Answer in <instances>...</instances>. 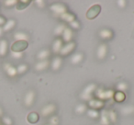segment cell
<instances>
[{
	"instance_id": "31",
	"label": "cell",
	"mask_w": 134,
	"mask_h": 125,
	"mask_svg": "<svg viewBox=\"0 0 134 125\" xmlns=\"http://www.w3.org/2000/svg\"><path fill=\"white\" fill-rule=\"evenodd\" d=\"M86 110V106L85 104H79V105H77L76 108H75V112L78 114L84 113Z\"/></svg>"
},
{
	"instance_id": "25",
	"label": "cell",
	"mask_w": 134,
	"mask_h": 125,
	"mask_svg": "<svg viewBox=\"0 0 134 125\" xmlns=\"http://www.w3.org/2000/svg\"><path fill=\"white\" fill-rule=\"evenodd\" d=\"M100 122L102 125H109L110 121L108 119V112L106 110H103L101 112V119H100Z\"/></svg>"
},
{
	"instance_id": "27",
	"label": "cell",
	"mask_w": 134,
	"mask_h": 125,
	"mask_svg": "<svg viewBox=\"0 0 134 125\" xmlns=\"http://www.w3.org/2000/svg\"><path fill=\"white\" fill-rule=\"evenodd\" d=\"M121 113L123 115H130L134 113V106H125L121 108Z\"/></svg>"
},
{
	"instance_id": "34",
	"label": "cell",
	"mask_w": 134,
	"mask_h": 125,
	"mask_svg": "<svg viewBox=\"0 0 134 125\" xmlns=\"http://www.w3.org/2000/svg\"><path fill=\"white\" fill-rule=\"evenodd\" d=\"M1 121L3 122V125H12L13 124L12 119H10L9 117H8V116H3Z\"/></svg>"
},
{
	"instance_id": "2",
	"label": "cell",
	"mask_w": 134,
	"mask_h": 125,
	"mask_svg": "<svg viewBox=\"0 0 134 125\" xmlns=\"http://www.w3.org/2000/svg\"><path fill=\"white\" fill-rule=\"evenodd\" d=\"M114 93L115 92L113 90H104L103 88H98L97 90V96L100 100H104V99H109L113 97Z\"/></svg>"
},
{
	"instance_id": "29",
	"label": "cell",
	"mask_w": 134,
	"mask_h": 125,
	"mask_svg": "<svg viewBox=\"0 0 134 125\" xmlns=\"http://www.w3.org/2000/svg\"><path fill=\"white\" fill-rule=\"evenodd\" d=\"M108 119H109L110 122L115 123L117 121V114L115 111L113 110H110L109 112H108Z\"/></svg>"
},
{
	"instance_id": "1",
	"label": "cell",
	"mask_w": 134,
	"mask_h": 125,
	"mask_svg": "<svg viewBox=\"0 0 134 125\" xmlns=\"http://www.w3.org/2000/svg\"><path fill=\"white\" fill-rule=\"evenodd\" d=\"M29 46V42L27 41H16L11 45V52H22Z\"/></svg>"
},
{
	"instance_id": "12",
	"label": "cell",
	"mask_w": 134,
	"mask_h": 125,
	"mask_svg": "<svg viewBox=\"0 0 134 125\" xmlns=\"http://www.w3.org/2000/svg\"><path fill=\"white\" fill-rule=\"evenodd\" d=\"M49 64H50V63H49L48 60H44V61H40L39 63H37L35 66V70L36 71H44L45 69H47L49 66Z\"/></svg>"
},
{
	"instance_id": "28",
	"label": "cell",
	"mask_w": 134,
	"mask_h": 125,
	"mask_svg": "<svg viewBox=\"0 0 134 125\" xmlns=\"http://www.w3.org/2000/svg\"><path fill=\"white\" fill-rule=\"evenodd\" d=\"M65 28H66V27H65L63 24L58 25V26L54 29V34H55V35H57V36L62 35V34L63 33V31H64Z\"/></svg>"
},
{
	"instance_id": "11",
	"label": "cell",
	"mask_w": 134,
	"mask_h": 125,
	"mask_svg": "<svg viewBox=\"0 0 134 125\" xmlns=\"http://www.w3.org/2000/svg\"><path fill=\"white\" fill-rule=\"evenodd\" d=\"M89 106L92 108V110H98L104 107V101L100 100V99H91L88 102Z\"/></svg>"
},
{
	"instance_id": "24",
	"label": "cell",
	"mask_w": 134,
	"mask_h": 125,
	"mask_svg": "<svg viewBox=\"0 0 134 125\" xmlns=\"http://www.w3.org/2000/svg\"><path fill=\"white\" fill-rule=\"evenodd\" d=\"M62 47H63V41L61 39H57L55 41L53 42V45H52V50H53L54 52H60Z\"/></svg>"
},
{
	"instance_id": "39",
	"label": "cell",
	"mask_w": 134,
	"mask_h": 125,
	"mask_svg": "<svg viewBox=\"0 0 134 125\" xmlns=\"http://www.w3.org/2000/svg\"><path fill=\"white\" fill-rule=\"evenodd\" d=\"M35 3L37 4V6L39 7V8H44V6H45V2L42 1V0H37Z\"/></svg>"
},
{
	"instance_id": "3",
	"label": "cell",
	"mask_w": 134,
	"mask_h": 125,
	"mask_svg": "<svg viewBox=\"0 0 134 125\" xmlns=\"http://www.w3.org/2000/svg\"><path fill=\"white\" fill-rule=\"evenodd\" d=\"M101 11V7L99 5H94L91 8H89V9L86 12V18L88 19H94L95 18H97L99 15Z\"/></svg>"
},
{
	"instance_id": "18",
	"label": "cell",
	"mask_w": 134,
	"mask_h": 125,
	"mask_svg": "<svg viewBox=\"0 0 134 125\" xmlns=\"http://www.w3.org/2000/svg\"><path fill=\"white\" fill-rule=\"evenodd\" d=\"M99 36H100L102 39L108 40V39L112 38V36H113V32H112L110 30H108V29H104V30H102L100 32H99Z\"/></svg>"
},
{
	"instance_id": "19",
	"label": "cell",
	"mask_w": 134,
	"mask_h": 125,
	"mask_svg": "<svg viewBox=\"0 0 134 125\" xmlns=\"http://www.w3.org/2000/svg\"><path fill=\"white\" fill-rule=\"evenodd\" d=\"M96 85L95 84H90L88 86H86V88H84L82 92V95H86V96H91V94L93 93L96 90Z\"/></svg>"
},
{
	"instance_id": "26",
	"label": "cell",
	"mask_w": 134,
	"mask_h": 125,
	"mask_svg": "<svg viewBox=\"0 0 134 125\" xmlns=\"http://www.w3.org/2000/svg\"><path fill=\"white\" fill-rule=\"evenodd\" d=\"M83 58H84V55H83L82 53H76V54H75V55L72 56L71 63L73 64H77L82 62Z\"/></svg>"
},
{
	"instance_id": "23",
	"label": "cell",
	"mask_w": 134,
	"mask_h": 125,
	"mask_svg": "<svg viewBox=\"0 0 134 125\" xmlns=\"http://www.w3.org/2000/svg\"><path fill=\"white\" fill-rule=\"evenodd\" d=\"M113 97L117 102H122V101H124L125 99H126V95H125L124 92L118 91V92H115V93H114Z\"/></svg>"
},
{
	"instance_id": "32",
	"label": "cell",
	"mask_w": 134,
	"mask_h": 125,
	"mask_svg": "<svg viewBox=\"0 0 134 125\" xmlns=\"http://www.w3.org/2000/svg\"><path fill=\"white\" fill-rule=\"evenodd\" d=\"M87 115L89 116V117L93 118V119H97V118L99 117V112L97 111V110H87Z\"/></svg>"
},
{
	"instance_id": "37",
	"label": "cell",
	"mask_w": 134,
	"mask_h": 125,
	"mask_svg": "<svg viewBox=\"0 0 134 125\" xmlns=\"http://www.w3.org/2000/svg\"><path fill=\"white\" fill-rule=\"evenodd\" d=\"M58 122H59V119H58V118L56 117V116L52 117V119H50V124L51 125H57Z\"/></svg>"
},
{
	"instance_id": "10",
	"label": "cell",
	"mask_w": 134,
	"mask_h": 125,
	"mask_svg": "<svg viewBox=\"0 0 134 125\" xmlns=\"http://www.w3.org/2000/svg\"><path fill=\"white\" fill-rule=\"evenodd\" d=\"M107 52H108V46H107L105 43L101 44L100 46L97 48V56L98 59H104L107 55Z\"/></svg>"
},
{
	"instance_id": "7",
	"label": "cell",
	"mask_w": 134,
	"mask_h": 125,
	"mask_svg": "<svg viewBox=\"0 0 134 125\" xmlns=\"http://www.w3.org/2000/svg\"><path fill=\"white\" fill-rule=\"evenodd\" d=\"M55 110H56L55 105L54 104H49V105H47V106H45L44 108H42L41 113L42 116L46 117V116H49V115H51V114L53 113V112L55 111Z\"/></svg>"
},
{
	"instance_id": "20",
	"label": "cell",
	"mask_w": 134,
	"mask_h": 125,
	"mask_svg": "<svg viewBox=\"0 0 134 125\" xmlns=\"http://www.w3.org/2000/svg\"><path fill=\"white\" fill-rule=\"evenodd\" d=\"M49 56H50V51H49L48 49H43V50H41V52L38 53L37 58L39 60H41V61H44Z\"/></svg>"
},
{
	"instance_id": "9",
	"label": "cell",
	"mask_w": 134,
	"mask_h": 125,
	"mask_svg": "<svg viewBox=\"0 0 134 125\" xmlns=\"http://www.w3.org/2000/svg\"><path fill=\"white\" fill-rule=\"evenodd\" d=\"M8 41L5 39L1 40L0 41V56L1 57H5L8 54Z\"/></svg>"
},
{
	"instance_id": "44",
	"label": "cell",
	"mask_w": 134,
	"mask_h": 125,
	"mask_svg": "<svg viewBox=\"0 0 134 125\" xmlns=\"http://www.w3.org/2000/svg\"><path fill=\"white\" fill-rule=\"evenodd\" d=\"M48 125H51V124H48Z\"/></svg>"
},
{
	"instance_id": "5",
	"label": "cell",
	"mask_w": 134,
	"mask_h": 125,
	"mask_svg": "<svg viewBox=\"0 0 134 125\" xmlns=\"http://www.w3.org/2000/svg\"><path fill=\"white\" fill-rule=\"evenodd\" d=\"M50 8L52 12L56 14H60V15H63V13L67 12V8L63 4H52L50 7Z\"/></svg>"
},
{
	"instance_id": "13",
	"label": "cell",
	"mask_w": 134,
	"mask_h": 125,
	"mask_svg": "<svg viewBox=\"0 0 134 125\" xmlns=\"http://www.w3.org/2000/svg\"><path fill=\"white\" fill-rule=\"evenodd\" d=\"M62 64H63V60H62V58L59 57V56L55 57L52 62V70H53V71H57V70H59L62 66Z\"/></svg>"
},
{
	"instance_id": "36",
	"label": "cell",
	"mask_w": 134,
	"mask_h": 125,
	"mask_svg": "<svg viewBox=\"0 0 134 125\" xmlns=\"http://www.w3.org/2000/svg\"><path fill=\"white\" fill-rule=\"evenodd\" d=\"M11 56L14 58V59H20V58H22L23 53H22V52H11Z\"/></svg>"
},
{
	"instance_id": "43",
	"label": "cell",
	"mask_w": 134,
	"mask_h": 125,
	"mask_svg": "<svg viewBox=\"0 0 134 125\" xmlns=\"http://www.w3.org/2000/svg\"><path fill=\"white\" fill-rule=\"evenodd\" d=\"M3 32H4V30H3V28H2V27H0V37L3 35Z\"/></svg>"
},
{
	"instance_id": "6",
	"label": "cell",
	"mask_w": 134,
	"mask_h": 125,
	"mask_svg": "<svg viewBox=\"0 0 134 125\" xmlns=\"http://www.w3.org/2000/svg\"><path fill=\"white\" fill-rule=\"evenodd\" d=\"M34 99H35V93H34L33 90H30V91L27 92V94L25 95L24 97V103L26 106L30 107L33 104Z\"/></svg>"
},
{
	"instance_id": "42",
	"label": "cell",
	"mask_w": 134,
	"mask_h": 125,
	"mask_svg": "<svg viewBox=\"0 0 134 125\" xmlns=\"http://www.w3.org/2000/svg\"><path fill=\"white\" fill-rule=\"evenodd\" d=\"M3 114H4V111H3L2 107L0 106V117H3Z\"/></svg>"
},
{
	"instance_id": "22",
	"label": "cell",
	"mask_w": 134,
	"mask_h": 125,
	"mask_svg": "<svg viewBox=\"0 0 134 125\" xmlns=\"http://www.w3.org/2000/svg\"><path fill=\"white\" fill-rule=\"evenodd\" d=\"M14 38H15L16 41H28L29 40V36L27 33L25 32H16L14 34Z\"/></svg>"
},
{
	"instance_id": "15",
	"label": "cell",
	"mask_w": 134,
	"mask_h": 125,
	"mask_svg": "<svg viewBox=\"0 0 134 125\" xmlns=\"http://www.w3.org/2000/svg\"><path fill=\"white\" fill-rule=\"evenodd\" d=\"M39 119H40V116L37 112H30V113H29L28 116H27V121L30 123H32V124L37 123Z\"/></svg>"
},
{
	"instance_id": "16",
	"label": "cell",
	"mask_w": 134,
	"mask_h": 125,
	"mask_svg": "<svg viewBox=\"0 0 134 125\" xmlns=\"http://www.w3.org/2000/svg\"><path fill=\"white\" fill-rule=\"evenodd\" d=\"M73 37V32H72L71 29L69 28H65L64 31L63 33V41H65L66 42H70Z\"/></svg>"
},
{
	"instance_id": "21",
	"label": "cell",
	"mask_w": 134,
	"mask_h": 125,
	"mask_svg": "<svg viewBox=\"0 0 134 125\" xmlns=\"http://www.w3.org/2000/svg\"><path fill=\"white\" fill-rule=\"evenodd\" d=\"M30 1H24V0H21V1H18L17 5H16V8L18 10H24L26 8H28L30 4Z\"/></svg>"
},
{
	"instance_id": "45",
	"label": "cell",
	"mask_w": 134,
	"mask_h": 125,
	"mask_svg": "<svg viewBox=\"0 0 134 125\" xmlns=\"http://www.w3.org/2000/svg\"><path fill=\"white\" fill-rule=\"evenodd\" d=\"M0 122H1V121H0Z\"/></svg>"
},
{
	"instance_id": "35",
	"label": "cell",
	"mask_w": 134,
	"mask_h": 125,
	"mask_svg": "<svg viewBox=\"0 0 134 125\" xmlns=\"http://www.w3.org/2000/svg\"><path fill=\"white\" fill-rule=\"evenodd\" d=\"M18 3V1H16V0H7V1H5L4 4L6 7H13V6H16Z\"/></svg>"
},
{
	"instance_id": "8",
	"label": "cell",
	"mask_w": 134,
	"mask_h": 125,
	"mask_svg": "<svg viewBox=\"0 0 134 125\" xmlns=\"http://www.w3.org/2000/svg\"><path fill=\"white\" fill-rule=\"evenodd\" d=\"M4 69H5V71H6L7 75H8V77H15V75H17V74H18L17 68L14 67L13 66H11L9 63H7V64H5Z\"/></svg>"
},
{
	"instance_id": "17",
	"label": "cell",
	"mask_w": 134,
	"mask_h": 125,
	"mask_svg": "<svg viewBox=\"0 0 134 125\" xmlns=\"http://www.w3.org/2000/svg\"><path fill=\"white\" fill-rule=\"evenodd\" d=\"M61 19H63V20L67 21V22L71 23L75 20V16L73 13H71V12H65L63 15H61Z\"/></svg>"
},
{
	"instance_id": "41",
	"label": "cell",
	"mask_w": 134,
	"mask_h": 125,
	"mask_svg": "<svg viewBox=\"0 0 134 125\" xmlns=\"http://www.w3.org/2000/svg\"><path fill=\"white\" fill-rule=\"evenodd\" d=\"M118 5H119V8H124L126 6V1L125 0H120V1H118Z\"/></svg>"
},
{
	"instance_id": "47",
	"label": "cell",
	"mask_w": 134,
	"mask_h": 125,
	"mask_svg": "<svg viewBox=\"0 0 134 125\" xmlns=\"http://www.w3.org/2000/svg\"><path fill=\"white\" fill-rule=\"evenodd\" d=\"M2 125H3V124H2Z\"/></svg>"
},
{
	"instance_id": "46",
	"label": "cell",
	"mask_w": 134,
	"mask_h": 125,
	"mask_svg": "<svg viewBox=\"0 0 134 125\" xmlns=\"http://www.w3.org/2000/svg\"><path fill=\"white\" fill-rule=\"evenodd\" d=\"M97 125H98V124H97Z\"/></svg>"
},
{
	"instance_id": "30",
	"label": "cell",
	"mask_w": 134,
	"mask_h": 125,
	"mask_svg": "<svg viewBox=\"0 0 134 125\" xmlns=\"http://www.w3.org/2000/svg\"><path fill=\"white\" fill-rule=\"evenodd\" d=\"M27 70H28V66H27V64H19V66L17 67V72H18V74H19V75H22V74H24Z\"/></svg>"
},
{
	"instance_id": "4",
	"label": "cell",
	"mask_w": 134,
	"mask_h": 125,
	"mask_svg": "<svg viewBox=\"0 0 134 125\" xmlns=\"http://www.w3.org/2000/svg\"><path fill=\"white\" fill-rule=\"evenodd\" d=\"M75 47V42L74 41H70V42H67L64 46L62 47L61 51H60V54L62 56H66L68 55L69 53H71L72 52L74 51Z\"/></svg>"
},
{
	"instance_id": "14",
	"label": "cell",
	"mask_w": 134,
	"mask_h": 125,
	"mask_svg": "<svg viewBox=\"0 0 134 125\" xmlns=\"http://www.w3.org/2000/svg\"><path fill=\"white\" fill-rule=\"evenodd\" d=\"M15 25H16V21L14 20V19H8V20H7V22L5 23L4 26L2 27L3 30H4V32L10 31V30L14 29Z\"/></svg>"
},
{
	"instance_id": "33",
	"label": "cell",
	"mask_w": 134,
	"mask_h": 125,
	"mask_svg": "<svg viewBox=\"0 0 134 125\" xmlns=\"http://www.w3.org/2000/svg\"><path fill=\"white\" fill-rule=\"evenodd\" d=\"M128 88H129V86H128V84H126V83L121 82V83H119V84H118V89H119V91L124 92V91H126Z\"/></svg>"
},
{
	"instance_id": "40",
	"label": "cell",
	"mask_w": 134,
	"mask_h": 125,
	"mask_svg": "<svg viewBox=\"0 0 134 125\" xmlns=\"http://www.w3.org/2000/svg\"><path fill=\"white\" fill-rule=\"evenodd\" d=\"M7 22V19H5L3 16H0V27H2L5 25V23Z\"/></svg>"
},
{
	"instance_id": "38",
	"label": "cell",
	"mask_w": 134,
	"mask_h": 125,
	"mask_svg": "<svg viewBox=\"0 0 134 125\" xmlns=\"http://www.w3.org/2000/svg\"><path fill=\"white\" fill-rule=\"evenodd\" d=\"M70 25H71V27L72 28H74V29H79V27H80V24H79V22L78 21L75 19V21H73V22H71L70 23Z\"/></svg>"
}]
</instances>
